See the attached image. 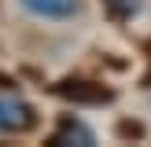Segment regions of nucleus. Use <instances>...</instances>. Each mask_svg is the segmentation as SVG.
<instances>
[{
	"label": "nucleus",
	"instance_id": "1",
	"mask_svg": "<svg viewBox=\"0 0 151 147\" xmlns=\"http://www.w3.org/2000/svg\"><path fill=\"white\" fill-rule=\"evenodd\" d=\"M37 125V110L19 96H0V132L7 136H22Z\"/></svg>",
	"mask_w": 151,
	"mask_h": 147
},
{
	"label": "nucleus",
	"instance_id": "2",
	"mask_svg": "<svg viewBox=\"0 0 151 147\" xmlns=\"http://www.w3.org/2000/svg\"><path fill=\"white\" fill-rule=\"evenodd\" d=\"M55 92L63 96V99H74V103H92V107H103V103L114 99V92L103 85H96V81H63V85H55Z\"/></svg>",
	"mask_w": 151,
	"mask_h": 147
},
{
	"label": "nucleus",
	"instance_id": "3",
	"mask_svg": "<svg viewBox=\"0 0 151 147\" xmlns=\"http://www.w3.org/2000/svg\"><path fill=\"white\" fill-rule=\"evenodd\" d=\"M19 4L37 19H70V15H78L81 0H19Z\"/></svg>",
	"mask_w": 151,
	"mask_h": 147
},
{
	"label": "nucleus",
	"instance_id": "4",
	"mask_svg": "<svg viewBox=\"0 0 151 147\" xmlns=\"http://www.w3.org/2000/svg\"><path fill=\"white\" fill-rule=\"evenodd\" d=\"M48 143H81V147H92V143H96V132L88 129V125L74 121V118H63V121H59V129L52 132Z\"/></svg>",
	"mask_w": 151,
	"mask_h": 147
},
{
	"label": "nucleus",
	"instance_id": "5",
	"mask_svg": "<svg viewBox=\"0 0 151 147\" xmlns=\"http://www.w3.org/2000/svg\"><path fill=\"white\" fill-rule=\"evenodd\" d=\"M100 4H103V11H107L111 19H118V22L133 19V15L140 11V0H100Z\"/></svg>",
	"mask_w": 151,
	"mask_h": 147
}]
</instances>
